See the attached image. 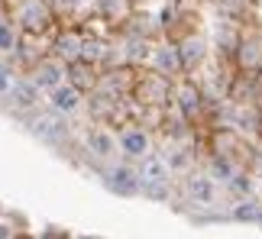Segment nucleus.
I'll use <instances>...</instances> for the list:
<instances>
[{"label": "nucleus", "mask_w": 262, "mask_h": 239, "mask_svg": "<svg viewBox=\"0 0 262 239\" xmlns=\"http://www.w3.org/2000/svg\"><path fill=\"white\" fill-rule=\"evenodd\" d=\"M136 175H139V187H146V191H159V187L168 181V165L159 155H146L143 165L136 168Z\"/></svg>", "instance_id": "1"}, {"label": "nucleus", "mask_w": 262, "mask_h": 239, "mask_svg": "<svg viewBox=\"0 0 262 239\" xmlns=\"http://www.w3.org/2000/svg\"><path fill=\"white\" fill-rule=\"evenodd\" d=\"M29 129H33L36 136H42V139H58L65 133V119L58 110H39L33 119H29Z\"/></svg>", "instance_id": "2"}, {"label": "nucleus", "mask_w": 262, "mask_h": 239, "mask_svg": "<svg viewBox=\"0 0 262 239\" xmlns=\"http://www.w3.org/2000/svg\"><path fill=\"white\" fill-rule=\"evenodd\" d=\"M188 197L201 207H210L217 201V184L210 175H191L188 178Z\"/></svg>", "instance_id": "3"}, {"label": "nucleus", "mask_w": 262, "mask_h": 239, "mask_svg": "<svg viewBox=\"0 0 262 239\" xmlns=\"http://www.w3.org/2000/svg\"><path fill=\"white\" fill-rule=\"evenodd\" d=\"M120 149H123L129 158H146L149 155V136L139 126H129V129L120 133Z\"/></svg>", "instance_id": "4"}, {"label": "nucleus", "mask_w": 262, "mask_h": 239, "mask_svg": "<svg viewBox=\"0 0 262 239\" xmlns=\"http://www.w3.org/2000/svg\"><path fill=\"white\" fill-rule=\"evenodd\" d=\"M33 81H36V87H49V91H55V87H62V81H65V68L58 62H39Z\"/></svg>", "instance_id": "5"}, {"label": "nucleus", "mask_w": 262, "mask_h": 239, "mask_svg": "<svg viewBox=\"0 0 262 239\" xmlns=\"http://www.w3.org/2000/svg\"><path fill=\"white\" fill-rule=\"evenodd\" d=\"M78 104H81V91H78L75 84H62L52 91V110L58 113H75Z\"/></svg>", "instance_id": "6"}, {"label": "nucleus", "mask_w": 262, "mask_h": 239, "mask_svg": "<svg viewBox=\"0 0 262 239\" xmlns=\"http://www.w3.org/2000/svg\"><path fill=\"white\" fill-rule=\"evenodd\" d=\"M19 23H26L29 29H46L49 26V10L42 7V0H26L19 10Z\"/></svg>", "instance_id": "7"}, {"label": "nucleus", "mask_w": 262, "mask_h": 239, "mask_svg": "<svg viewBox=\"0 0 262 239\" xmlns=\"http://www.w3.org/2000/svg\"><path fill=\"white\" fill-rule=\"evenodd\" d=\"M88 149L97 158H110V155L117 152V139L110 136L107 129H91V133H88Z\"/></svg>", "instance_id": "8"}, {"label": "nucleus", "mask_w": 262, "mask_h": 239, "mask_svg": "<svg viewBox=\"0 0 262 239\" xmlns=\"http://www.w3.org/2000/svg\"><path fill=\"white\" fill-rule=\"evenodd\" d=\"M110 187L120 191V194H133L136 187H139V175L129 165H117L114 172H110Z\"/></svg>", "instance_id": "9"}, {"label": "nucleus", "mask_w": 262, "mask_h": 239, "mask_svg": "<svg viewBox=\"0 0 262 239\" xmlns=\"http://www.w3.org/2000/svg\"><path fill=\"white\" fill-rule=\"evenodd\" d=\"M36 101H39L36 81H19L13 87V94H10V104H13L16 110H29V107H36Z\"/></svg>", "instance_id": "10"}, {"label": "nucleus", "mask_w": 262, "mask_h": 239, "mask_svg": "<svg viewBox=\"0 0 262 239\" xmlns=\"http://www.w3.org/2000/svg\"><path fill=\"white\" fill-rule=\"evenodd\" d=\"M81 45H84V39H78L75 33H65L55 42V55L65 58V62H75V58H81Z\"/></svg>", "instance_id": "11"}, {"label": "nucleus", "mask_w": 262, "mask_h": 239, "mask_svg": "<svg viewBox=\"0 0 262 239\" xmlns=\"http://www.w3.org/2000/svg\"><path fill=\"white\" fill-rule=\"evenodd\" d=\"M156 65H159V71H162V75H175L178 68H185V62H181V52H178V49H172V45H168V49H159V52H156Z\"/></svg>", "instance_id": "12"}, {"label": "nucleus", "mask_w": 262, "mask_h": 239, "mask_svg": "<svg viewBox=\"0 0 262 239\" xmlns=\"http://www.w3.org/2000/svg\"><path fill=\"white\" fill-rule=\"evenodd\" d=\"M178 52H181V62H185V68H191V65H198L201 58H204V42H201V39H188V42L181 45Z\"/></svg>", "instance_id": "13"}, {"label": "nucleus", "mask_w": 262, "mask_h": 239, "mask_svg": "<svg viewBox=\"0 0 262 239\" xmlns=\"http://www.w3.org/2000/svg\"><path fill=\"white\" fill-rule=\"evenodd\" d=\"M0 52L4 55L16 52V29H13V23H7V19H0Z\"/></svg>", "instance_id": "14"}, {"label": "nucleus", "mask_w": 262, "mask_h": 239, "mask_svg": "<svg viewBox=\"0 0 262 239\" xmlns=\"http://www.w3.org/2000/svg\"><path fill=\"white\" fill-rule=\"evenodd\" d=\"M178 97H181V110H185V116H194L198 113V91L191 84H185L178 91Z\"/></svg>", "instance_id": "15"}, {"label": "nucleus", "mask_w": 262, "mask_h": 239, "mask_svg": "<svg viewBox=\"0 0 262 239\" xmlns=\"http://www.w3.org/2000/svg\"><path fill=\"white\" fill-rule=\"evenodd\" d=\"M16 84H19V81H16L13 68H10V65H0V97H10Z\"/></svg>", "instance_id": "16"}, {"label": "nucleus", "mask_w": 262, "mask_h": 239, "mask_svg": "<svg viewBox=\"0 0 262 239\" xmlns=\"http://www.w3.org/2000/svg\"><path fill=\"white\" fill-rule=\"evenodd\" d=\"M233 217L236 220H262V207L259 204H236Z\"/></svg>", "instance_id": "17"}, {"label": "nucleus", "mask_w": 262, "mask_h": 239, "mask_svg": "<svg viewBox=\"0 0 262 239\" xmlns=\"http://www.w3.org/2000/svg\"><path fill=\"white\" fill-rule=\"evenodd\" d=\"M210 168H214V178H220V181H233V178H236V172H233V165H230L227 162V158H214V165H210Z\"/></svg>", "instance_id": "18"}, {"label": "nucleus", "mask_w": 262, "mask_h": 239, "mask_svg": "<svg viewBox=\"0 0 262 239\" xmlns=\"http://www.w3.org/2000/svg\"><path fill=\"white\" fill-rule=\"evenodd\" d=\"M81 58H84V62H94V58H100V42H97V39H84Z\"/></svg>", "instance_id": "19"}, {"label": "nucleus", "mask_w": 262, "mask_h": 239, "mask_svg": "<svg viewBox=\"0 0 262 239\" xmlns=\"http://www.w3.org/2000/svg\"><path fill=\"white\" fill-rule=\"evenodd\" d=\"M256 45L253 42H249V45H243V65H256Z\"/></svg>", "instance_id": "20"}, {"label": "nucleus", "mask_w": 262, "mask_h": 239, "mask_svg": "<svg viewBox=\"0 0 262 239\" xmlns=\"http://www.w3.org/2000/svg\"><path fill=\"white\" fill-rule=\"evenodd\" d=\"M46 239H65V236H62V233H55V230H52V233H46Z\"/></svg>", "instance_id": "21"}, {"label": "nucleus", "mask_w": 262, "mask_h": 239, "mask_svg": "<svg viewBox=\"0 0 262 239\" xmlns=\"http://www.w3.org/2000/svg\"><path fill=\"white\" fill-rule=\"evenodd\" d=\"M62 4H65V7H75V4H81V0H62Z\"/></svg>", "instance_id": "22"}, {"label": "nucleus", "mask_w": 262, "mask_h": 239, "mask_svg": "<svg viewBox=\"0 0 262 239\" xmlns=\"http://www.w3.org/2000/svg\"><path fill=\"white\" fill-rule=\"evenodd\" d=\"M0 239H7V226H0Z\"/></svg>", "instance_id": "23"}]
</instances>
